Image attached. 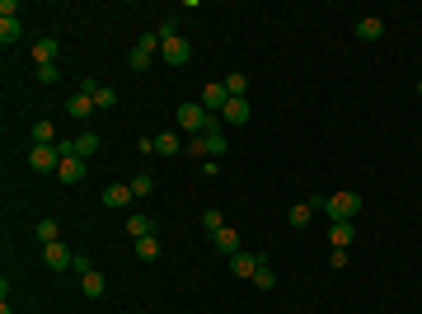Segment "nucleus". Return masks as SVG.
<instances>
[{"instance_id": "obj_33", "label": "nucleus", "mask_w": 422, "mask_h": 314, "mask_svg": "<svg viewBox=\"0 0 422 314\" xmlns=\"http://www.w3.org/2000/svg\"><path fill=\"white\" fill-rule=\"evenodd\" d=\"M38 85H57V66H38Z\"/></svg>"}, {"instance_id": "obj_35", "label": "nucleus", "mask_w": 422, "mask_h": 314, "mask_svg": "<svg viewBox=\"0 0 422 314\" xmlns=\"http://www.w3.org/2000/svg\"><path fill=\"white\" fill-rule=\"evenodd\" d=\"M418 94H422V80H418Z\"/></svg>"}, {"instance_id": "obj_13", "label": "nucleus", "mask_w": 422, "mask_h": 314, "mask_svg": "<svg viewBox=\"0 0 422 314\" xmlns=\"http://www.w3.org/2000/svg\"><path fill=\"white\" fill-rule=\"evenodd\" d=\"M258 267H263L258 253H244V249L230 253V272H234V277H249V282H253V272H258Z\"/></svg>"}, {"instance_id": "obj_22", "label": "nucleus", "mask_w": 422, "mask_h": 314, "mask_svg": "<svg viewBox=\"0 0 422 314\" xmlns=\"http://www.w3.org/2000/svg\"><path fill=\"white\" fill-rule=\"evenodd\" d=\"M136 258H141V263H155V258H160V235L136 239Z\"/></svg>"}, {"instance_id": "obj_32", "label": "nucleus", "mask_w": 422, "mask_h": 314, "mask_svg": "<svg viewBox=\"0 0 422 314\" xmlns=\"http://www.w3.org/2000/svg\"><path fill=\"white\" fill-rule=\"evenodd\" d=\"M33 145H57V136H52V122H38V127H33Z\"/></svg>"}, {"instance_id": "obj_5", "label": "nucleus", "mask_w": 422, "mask_h": 314, "mask_svg": "<svg viewBox=\"0 0 422 314\" xmlns=\"http://www.w3.org/2000/svg\"><path fill=\"white\" fill-rule=\"evenodd\" d=\"M206 113H216L220 117V108L230 104V90H225V80H211V85H202V99H197Z\"/></svg>"}, {"instance_id": "obj_28", "label": "nucleus", "mask_w": 422, "mask_h": 314, "mask_svg": "<svg viewBox=\"0 0 422 314\" xmlns=\"http://www.w3.org/2000/svg\"><path fill=\"white\" fill-rule=\"evenodd\" d=\"M94 104H99V108H118V90H108V85H94Z\"/></svg>"}, {"instance_id": "obj_17", "label": "nucleus", "mask_w": 422, "mask_h": 314, "mask_svg": "<svg viewBox=\"0 0 422 314\" xmlns=\"http://www.w3.org/2000/svg\"><path fill=\"white\" fill-rule=\"evenodd\" d=\"M57 43H52V38H38V43H33V62L38 66H57Z\"/></svg>"}, {"instance_id": "obj_9", "label": "nucleus", "mask_w": 422, "mask_h": 314, "mask_svg": "<svg viewBox=\"0 0 422 314\" xmlns=\"http://www.w3.org/2000/svg\"><path fill=\"white\" fill-rule=\"evenodd\" d=\"M43 258H47V267H52V272H66V267H76V253L66 249L62 239H57V244H43Z\"/></svg>"}, {"instance_id": "obj_18", "label": "nucleus", "mask_w": 422, "mask_h": 314, "mask_svg": "<svg viewBox=\"0 0 422 314\" xmlns=\"http://www.w3.org/2000/svg\"><path fill=\"white\" fill-rule=\"evenodd\" d=\"M127 235H132V239L155 235V220H150V216H141V211H136V216H127Z\"/></svg>"}, {"instance_id": "obj_12", "label": "nucleus", "mask_w": 422, "mask_h": 314, "mask_svg": "<svg viewBox=\"0 0 422 314\" xmlns=\"http://www.w3.org/2000/svg\"><path fill=\"white\" fill-rule=\"evenodd\" d=\"M85 169H90V164H85L80 155H66V159H62V169H57V178H62L66 188H76V183H85Z\"/></svg>"}, {"instance_id": "obj_2", "label": "nucleus", "mask_w": 422, "mask_h": 314, "mask_svg": "<svg viewBox=\"0 0 422 314\" xmlns=\"http://www.w3.org/2000/svg\"><path fill=\"white\" fill-rule=\"evenodd\" d=\"M188 155H192V159H220V155H225V131L192 136V141H188Z\"/></svg>"}, {"instance_id": "obj_26", "label": "nucleus", "mask_w": 422, "mask_h": 314, "mask_svg": "<svg viewBox=\"0 0 422 314\" xmlns=\"http://www.w3.org/2000/svg\"><path fill=\"white\" fill-rule=\"evenodd\" d=\"M225 90H230V99H244V90H249V76H244V71H230V76H225Z\"/></svg>"}, {"instance_id": "obj_1", "label": "nucleus", "mask_w": 422, "mask_h": 314, "mask_svg": "<svg viewBox=\"0 0 422 314\" xmlns=\"http://www.w3.org/2000/svg\"><path fill=\"white\" fill-rule=\"evenodd\" d=\"M174 122H178V131H188V136H206V131H220V117L216 113H206L202 104H178L174 108Z\"/></svg>"}, {"instance_id": "obj_24", "label": "nucleus", "mask_w": 422, "mask_h": 314, "mask_svg": "<svg viewBox=\"0 0 422 314\" xmlns=\"http://www.w3.org/2000/svg\"><path fill=\"white\" fill-rule=\"evenodd\" d=\"M0 43H5V48H15V43H19V15L0 19Z\"/></svg>"}, {"instance_id": "obj_21", "label": "nucleus", "mask_w": 422, "mask_h": 314, "mask_svg": "<svg viewBox=\"0 0 422 314\" xmlns=\"http://www.w3.org/2000/svg\"><path fill=\"white\" fill-rule=\"evenodd\" d=\"M183 141H178V131H160L155 136V155H178Z\"/></svg>"}, {"instance_id": "obj_20", "label": "nucleus", "mask_w": 422, "mask_h": 314, "mask_svg": "<svg viewBox=\"0 0 422 314\" xmlns=\"http://www.w3.org/2000/svg\"><path fill=\"white\" fill-rule=\"evenodd\" d=\"M211 244H216V249L225 253V258H230V253H239V230H234V225H225V230H220V235L211 239Z\"/></svg>"}, {"instance_id": "obj_16", "label": "nucleus", "mask_w": 422, "mask_h": 314, "mask_svg": "<svg viewBox=\"0 0 422 314\" xmlns=\"http://www.w3.org/2000/svg\"><path fill=\"white\" fill-rule=\"evenodd\" d=\"M352 239H357V230H352V220H333V230H328V244H333V249H347Z\"/></svg>"}, {"instance_id": "obj_30", "label": "nucleus", "mask_w": 422, "mask_h": 314, "mask_svg": "<svg viewBox=\"0 0 422 314\" xmlns=\"http://www.w3.org/2000/svg\"><path fill=\"white\" fill-rule=\"evenodd\" d=\"M132 192H136V197H150V192H155V178H150V173H136V178H132Z\"/></svg>"}, {"instance_id": "obj_3", "label": "nucleus", "mask_w": 422, "mask_h": 314, "mask_svg": "<svg viewBox=\"0 0 422 314\" xmlns=\"http://www.w3.org/2000/svg\"><path fill=\"white\" fill-rule=\"evenodd\" d=\"M357 211H361L357 192H333V197H324V216L328 220H352Z\"/></svg>"}, {"instance_id": "obj_23", "label": "nucleus", "mask_w": 422, "mask_h": 314, "mask_svg": "<svg viewBox=\"0 0 422 314\" xmlns=\"http://www.w3.org/2000/svg\"><path fill=\"white\" fill-rule=\"evenodd\" d=\"M76 155L80 159H94V155H99V136H94V131H80V136H76Z\"/></svg>"}, {"instance_id": "obj_29", "label": "nucleus", "mask_w": 422, "mask_h": 314, "mask_svg": "<svg viewBox=\"0 0 422 314\" xmlns=\"http://www.w3.org/2000/svg\"><path fill=\"white\" fill-rule=\"evenodd\" d=\"M155 38H160V43L178 38V19H174V15H164V19H160V29H155Z\"/></svg>"}, {"instance_id": "obj_31", "label": "nucleus", "mask_w": 422, "mask_h": 314, "mask_svg": "<svg viewBox=\"0 0 422 314\" xmlns=\"http://www.w3.org/2000/svg\"><path fill=\"white\" fill-rule=\"evenodd\" d=\"M253 286H258V291H272V286H277V277H272V267H258V272H253Z\"/></svg>"}, {"instance_id": "obj_25", "label": "nucleus", "mask_w": 422, "mask_h": 314, "mask_svg": "<svg viewBox=\"0 0 422 314\" xmlns=\"http://www.w3.org/2000/svg\"><path fill=\"white\" fill-rule=\"evenodd\" d=\"M202 230H206V235H211V239H216L220 230H225V216H220L216 206H206V211H202Z\"/></svg>"}, {"instance_id": "obj_15", "label": "nucleus", "mask_w": 422, "mask_h": 314, "mask_svg": "<svg viewBox=\"0 0 422 314\" xmlns=\"http://www.w3.org/2000/svg\"><path fill=\"white\" fill-rule=\"evenodd\" d=\"M132 197H136V192H132V183H108L99 202H104V206H113V211H122V206L132 202Z\"/></svg>"}, {"instance_id": "obj_8", "label": "nucleus", "mask_w": 422, "mask_h": 314, "mask_svg": "<svg viewBox=\"0 0 422 314\" xmlns=\"http://www.w3.org/2000/svg\"><path fill=\"white\" fill-rule=\"evenodd\" d=\"M29 164L38 173H52V169H62V150H57V145H33V150H29Z\"/></svg>"}, {"instance_id": "obj_6", "label": "nucleus", "mask_w": 422, "mask_h": 314, "mask_svg": "<svg viewBox=\"0 0 422 314\" xmlns=\"http://www.w3.org/2000/svg\"><path fill=\"white\" fill-rule=\"evenodd\" d=\"M94 108H99V104H94V80H85V85H80V94H71V104H66V113L85 122V117H90Z\"/></svg>"}, {"instance_id": "obj_34", "label": "nucleus", "mask_w": 422, "mask_h": 314, "mask_svg": "<svg viewBox=\"0 0 422 314\" xmlns=\"http://www.w3.org/2000/svg\"><path fill=\"white\" fill-rule=\"evenodd\" d=\"M0 314H15V310H10V296H5V300H0Z\"/></svg>"}, {"instance_id": "obj_10", "label": "nucleus", "mask_w": 422, "mask_h": 314, "mask_svg": "<svg viewBox=\"0 0 422 314\" xmlns=\"http://www.w3.org/2000/svg\"><path fill=\"white\" fill-rule=\"evenodd\" d=\"M160 57L169 66H188V57H192V43L188 38H169V43H160Z\"/></svg>"}, {"instance_id": "obj_11", "label": "nucleus", "mask_w": 422, "mask_h": 314, "mask_svg": "<svg viewBox=\"0 0 422 314\" xmlns=\"http://www.w3.org/2000/svg\"><path fill=\"white\" fill-rule=\"evenodd\" d=\"M253 117V108H249V99H230L225 108H220V122L225 127H244Z\"/></svg>"}, {"instance_id": "obj_19", "label": "nucleus", "mask_w": 422, "mask_h": 314, "mask_svg": "<svg viewBox=\"0 0 422 314\" xmlns=\"http://www.w3.org/2000/svg\"><path fill=\"white\" fill-rule=\"evenodd\" d=\"M80 286H85V296H90V300H99L104 291H108V282H104V272H94V267L85 272V277H80Z\"/></svg>"}, {"instance_id": "obj_7", "label": "nucleus", "mask_w": 422, "mask_h": 314, "mask_svg": "<svg viewBox=\"0 0 422 314\" xmlns=\"http://www.w3.org/2000/svg\"><path fill=\"white\" fill-rule=\"evenodd\" d=\"M314 211H324V192H314L310 202H296V206H291V211H286V220H291L296 230H305V225H310V220H314Z\"/></svg>"}, {"instance_id": "obj_4", "label": "nucleus", "mask_w": 422, "mask_h": 314, "mask_svg": "<svg viewBox=\"0 0 422 314\" xmlns=\"http://www.w3.org/2000/svg\"><path fill=\"white\" fill-rule=\"evenodd\" d=\"M155 48H160V38H155V33H141V38H136V48L127 52V66H132V71H146V66L155 62Z\"/></svg>"}, {"instance_id": "obj_14", "label": "nucleus", "mask_w": 422, "mask_h": 314, "mask_svg": "<svg viewBox=\"0 0 422 314\" xmlns=\"http://www.w3.org/2000/svg\"><path fill=\"white\" fill-rule=\"evenodd\" d=\"M357 38L361 43H380V38H385V19L380 15H361L357 19Z\"/></svg>"}, {"instance_id": "obj_27", "label": "nucleus", "mask_w": 422, "mask_h": 314, "mask_svg": "<svg viewBox=\"0 0 422 314\" xmlns=\"http://www.w3.org/2000/svg\"><path fill=\"white\" fill-rule=\"evenodd\" d=\"M38 239H43V244H57V239H62V225H57L52 216L38 220Z\"/></svg>"}]
</instances>
